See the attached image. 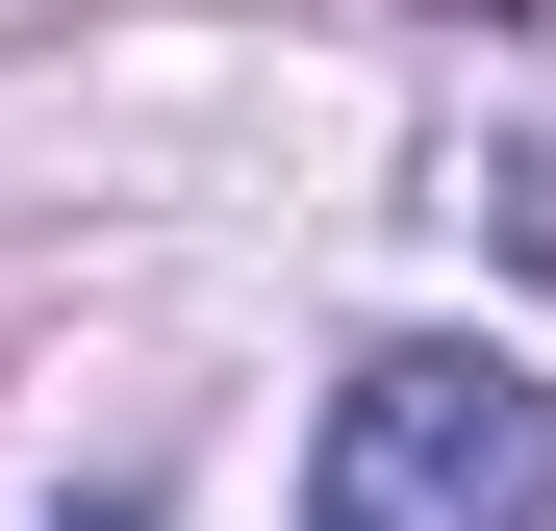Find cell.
<instances>
[{
	"label": "cell",
	"instance_id": "6da1fadb",
	"mask_svg": "<svg viewBox=\"0 0 556 531\" xmlns=\"http://www.w3.org/2000/svg\"><path fill=\"white\" fill-rule=\"evenodd\" d=\"M304 531H556V380L481 329H405L329 380V456H304Z\"/></svg>",
	"mask_w": 556,
	"mask_h": 531
}]
</instances>
